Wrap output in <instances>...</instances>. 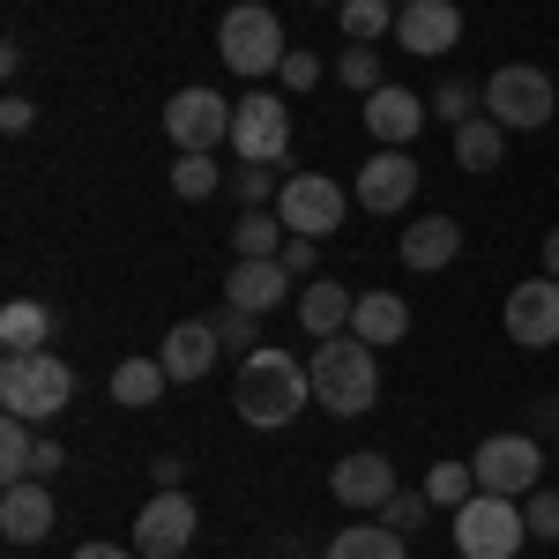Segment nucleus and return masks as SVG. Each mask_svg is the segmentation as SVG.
Returning <instances> with one entry per match:
<instances>
[{
  "label": "nucleus",
  "mask_w": 559,
  "mask_h": 559,
  "mask_svg": "<svg viewBox=\"0 0 559 559\" xmlns=\"http://www.w3.org/2000/svg\"><path fill=\"white\" fill-rule=\"evenodd\" d=\"M306 403H313V373H306L292 350H247V358H239V381H231V411H239L247 426L276 432V426H292Z\"/></svg>",
  "instance_id": "nucleus-1"
},
{
  "label": "nucleus",
  "mask_w": 559,
  "mask_h": 559,
  "mask_svg": "<svg viewBox=\"0 0 559 559\" xmlns=\"http://www.w3.org/2000/svg\"><path fill=\"white\" fill-rule=\"evenodd\" d=\"M306 373H313V403H321V411H336V418L373 411V388H381L373 344H358V336H321V350L306 358Z\"/></svg>",
  "instance_id": "nucleus-2"
},
{
  "label": "nucleus",
  "mask_w": 559,
  "mask_h": 559,
  "mask_svg": "<svg viewBox=\"0 0 559 559\" xmlns=\"http://www.w3.org/2000/svg\"><path fill=\"white\" fill-rule=\"evenodd\" d=\"M68 395H75L68 358H52V350H8V358H0V403H8V418L52 426V418L68 411Z\"/></svg>",
  "instance_id": "nucleus-3"
},
{
  "label": "nucleus",
  "mask_w": 559,
  "mask_h": 559,
  "mask_svg": "<svg viewBox=\"0 0 559 559\" xmlns=\"http://www.w3.org/2000/svg\"><path fill=\"white\" fill-rule=\"evenodd\" d=\"M216 52H224L231 75H276L292 45H284V23H276L261 0H239V8H224V23H216Z\"/></svg>",
  "instance_id": "nucleus-4"
},
{
  "label": "nucleus",
  "mask_w": 559,
  "mask_h": 559,
  "mask_svg": "<svg viewBox=\"0 0 559 559\" xmlns=\"http://www.w3.org/2000/svg\"><path fill=\"white\" fill-rule=\"evenodd\" d=\"M530 522H522V500H500V492H471L455 508V552L463 559H515Z\"/></svg>",
  "instance_id": "nucleus-5"
},
{
  "label": "nucleus",
  "mask_w": 559,
  "mask_h": 559,
  "mask_svg": "<svg viewBox=\"0 0 559 559\" xmlns=\"http://www.w3.org/2000/svg\"><path fill=\"white\" fill-rule=\"evenodd\" d=\"M239 112H231V150H239V165H284L292 157V105L284 97H269V90H247V97H231Z\"/></svg>",
  "instance_id": "nucleus-6"
},
{
  "label": "nucleus",
  "mask_w": 559,
  "mask_h": 559,
  "mask_svg": "<svg viewBox=\"0 0 559 559\" xmlns=\"http://www.w3.org/2000/svg\"><path fill=\"white\" fill-rule=\"evenodd\" d=\"M485 112H492L508 134H530V128H545V120L559 112V83L545 75V68H500V75L485 83Z\"/></svg>",
  "instance_id": "nucleus-7"
},
{
  "label": "nucleus",
  "mask_w": 559,
  "mask_h": 559,
  "mask_svg": "<svg viewBox=\"0 0 559 559\" xmlns=\"http://www.w3.org/2000/svg\"><path fill=\"white\" fill-rule=\"evenodd\" d=\"M477 471V492H500V500H522V492H537V471H545V448L530 440V432H492L485 448L471 455Z\"/></svg>",
  "instance_id": "nucleus-8"
},
{
  "label": "nucleus",
  "mask_w": 559,
  "mask_h": 559,
  "mask_svg": "<svg viewBox=\"0 0 559 559\" xmlns=\"http://www.w3.org/2000/svg\"><path fill=\"white\" fill-rule=\"evenodd\" d=\"M231 112L239 105H224V90H179L173 105H165V142L173 150H216V142H231Z\"/></svg>",
  "instance_id": "nucleus-9"
},
{
  "label": "nucleus",
  "mask_w": 559,
  "mask_h": 559,
  "mask_svg": "<svg viewBox=\"0 0 559 559\" xmlns=\"http://www.w3.org/2000/svg\"><path fill=\"white\" fill-rule=\"evenodd\" d=\"M276 216H284V231L329 239V231H344V187L321 179V173H292L284 194H276Z\"/></svg>",
  "instance_id": "nucleus-10"
},
{
  "label": "nucleus",
  "mask_w": 559,
  "mask_h": 559,
  "mask_svg": "<svg viewBox=\"0 0 559 559\" xmlns=\"http://www.w3.org/2000/svg\"><path fill=\"white\" fill-rule=\"evenodd\" d=\"M194 500L187 492H157L142 515H134V552L142 559H179L187 545H194Z\"/></svg>",
  "instance_id": "nucleus-11"
},
{
  "label": "nucleus",
  "mask_w": 559,
  "mask_h": 559,
  "mask_svg": "<svg viewBox=\"0 0 559 559\" xmlns=\"http://www.w3.org/2000/svg\"><path fill=\"white\" fill-rule=\"evenodd\" d=\"M508 336L522 350H552L559 344V276H530L508 292Z\"/></svg>",
  "instance_id": "nucleus-12"
},
{
  "label": "nucleus",
  "mask_w": 559,
  "mask_h": 559,
  "mask_svg": "<svg viewBox=\"0 0 559 559\" xmlns=\"http://www.w3.org/2000/svg\"><path fill=\"white\" fill-rule=\"evenodd\" d=\"M395 45L440 60L448 45H463V8L455 0H411V8H395Z\"/></svg>",
  "instance_id": "nucleus-13"
},
{
  "label": "nucleus",
  "mask_w": 559,
  "mask_h": 559,
  "mask_svg": "<svg viewBox=\"0 0 559 559\" xmlns=\"http://www.w3.org/2000/svg\"><path fill=\"white\" fill-rule=\"evenodd\" d=\"M411 194H418V165H411V150H381V157L358 165V210L395 216V210H411Z\"/></svg>",
  "instance_id": "nucleus-14"
},
{
  "label": "nucleus",
  "mask_w": 559,
  "mask_h": 559,
  "mask_svg": "<svg viewBox=\"0 0 559 559\" xmlns=\"http://www.w3.org/2000/svg\"><path fill=\"white\" fill-rule=\"evenodd\" d=\"M52 530H60V508H52L45 477H23V485L0 492V537L8 545H45Z\"/></svg>",
  "instance_id": "nucleus-15"
},
{
  "label": "nucleus",
  "mask_w": 559,
  "mask_h": 559,
  "mask_svg": "<svg viewBox=\"0 0 559 559\" xmlns=\"http://www.w3.org/2000/svg\"><path fill=\"white\" fill-rule=\"evenodd\" d=\"M426 120H432V105H426V97H411L403 83H381L373 97H366V128H373L381 150H411Z\"/></svg>",
  "instance_id": "nucleus-16"
},
{
  "label": "nucleus",
  "mask_w": 559,
  "mask_h": 559,
  "mask_svg": "<svg viewBox=\"0 0 559 559\" xmlns=\"http://www.w3.org/2000/svg\"><path fill=\"white\" fill-rule=\"evenodd\" d=\"M329 492H336L344 508H373V515H381V508L395 500V492H403V485H395V463L366 448V455H344V463L329 471Z\"/></svg>",
  "instance_id": "nucleus-17"
},
{
  "label": "nucleus",
  "mask_w": 559,
  "mask_h": 559,
  "mask_svg": "<svg viewBox=\"0 0 559 559\" xmlns=\"http://www.w3.org/2000/svg\"><path fill=\"white\" fill-rule=\"evenodd\" d=\"M455 254H463V224H455V216H418V224H403V269L432 276V269H448Z\"/></svg>",
  "instance_id": "nucleus-18"
},
{
  "label": "nucleus",
  "mask_w": 559,
  "mask_h": 559,
  "mask_svg": "<svg viewBox=\"0 0 559 559\" xmlns=\"http://www.w3.org/2000/svg\"><path fill=\"white\" fill-rule=\"evenodd\" d=\"M284 284H292L284 254H276V261H231V276H224V306L269 313V306H284Z\"/></svg>",
  "instance_id": "nucleus-19"
},
{
  "label": "nucleus",
  "mask_w": 559,
  "mask_h": 559,
  "mask_svg": "<svg viewBox=\"0 0 559 559\" xmlns=\"http://www.w3.org/2000/svg\"><path fill=\"white\" fill-rule=\"evenodd\" d=\"M216 329L210 321H179V329H165V350H157V358H165V373H173V381H202V373H210L216 366Z\"/></svg>",
  "instance_id": "nucleus-20"
},
{
  "label": "nucleus",
  "mask_w": 559,
  "mask_h": 559,
  "mask_svg": "<svg viewBox=\"0 0 559 559\" xmlns=\"http://www.w3.org/2000/svg\"><path fill=\"white\" fill-rule=\"evenodd\" d=\"M350 336L358 344H403L411 336V306H403V292H358V313H350Z\"/></svg>",
  "instance_id": "nucleus-21"
},
{
  "label": "nucleus",
  "mask_w": 559,
  "mask_h": 559,
  "mask_svg": "<svg viewBox=\"0 0 559 559\" xmlns=\"http://www.w3.org/2000/svg\"><path fill=\"white\" fill-rule=\"evenodd\" d=\"M350 313H358V292H344L336 276H329V284H306V292H299V329H306V336H344Z\"/></svg>",
  "instance_id": "nucleus-22"
},
{
  "label": "nucleus",
  "mask_w": 559,
  "mask_h": 559,
  "mask_svg": "<svg viewBox=\"0 0 559 559\" xmlns=\"http://www.w3.org/2000/svg\"><path fill=\"white\" fill-rule=\"evenodd\" d=\"M329 559H411V537L388 522H350L329 537Z\"/></svg>",
  "instance_id": "nucleus-23"
},
{
  "label": "nucleus",
  "mask_w": 559,
  "mask_h": 559,
  "mask_svg": "<svg viewBox=\"0 0 559 559\" xmlns=\"http://www.w3.org/2000/svg\"><path fill=\"white\" fill-rule=\"evenodd\" d=\"M165 381H173L165 358H120V366H112V403H120V411H150V403L165 395Z\"/></svg>",
  "instance_id": "nucleus-24"
},
{
  "label": "nucleus",
  "mask_w": 559,
  "mask_h": 559,
  "mask_svg": "<svg viewBox=\"0 0 559 559\" xmlns=\"http://www.w3.org/2000/svg\"><path fill=\"white\" fill-rule=\"evenodd\" d=\"M45 344H52V306H38V299L0 306V350H45Z\"/></svg>",
  "instance_id": "nucleus-25"
},
{
  "label": "nucleus",
  "mask_w": 559,
  "mask_h": 559,
  "mask_svg": "<svg viewBox=\"0 0 559 559\" xmlns=\"http://www.w3.org/2000/svg\"><path fill=\"white\" fill-rule=\"evenodd\" d=\"M500 150H508V128H500L492 112H477V120L455 128V165H463V173H492V165H500Z\"/></svg>",
  "instance_id": "nucleus-26"
},
{
  "label": "nucleus",
  "mask_w": 559,
  "mask_h": 559,
  "mask_svg": "<svg viewBox=\"0 0 559 559\" xmlns=\"http://www.w3.org/2000/svg\"><path fill=\"white\" fill-rule=\"evenodd\" d=\"M231 254L239 261H276L284 254V216L276 210H247L231 224Z\"/></svg>",
  "instance_id": "nucleus-27"
},
{
  "label": "nucleus",
  "mask_w": 559,
  "mask_h": 559,
  "mask_svg": "<svg viewBox=\"0 0 559 559\" xmlns=\"http://www.w3.org/2000/svg\"><path fill=\"white\" fill-rule=\"evenodd\" d=\"M336 15H344L350 45H381L395 31V0H336Z\"/></svg>",
  "instance_id": "nucleus-28"
},
{
  "label": "nucleus",
  "mask_w": 559,
  "mask_h": 559,
  "mask_svg": "<svg viewBox=\"0 0 559 559\" xmlns=\"http://www.w3.org/2000/svg\"><path fill=\"white\" fill-rule=\"evenodd\" d=\"M0 477H8V485L38 477V432H31V418H8V426H0Z\"/></svg>",
  "instance_id": "nucleus-29"
},
{
  "label": "nucleus",
  "mask_w": 559,
  "mask_h": 559,
  "mask_svg": "<svg viewBox=\"0 0 559 559\" xmlns=\"http://www.w3.org/2000/svg\"><path fill=\"white\" fill-rule=\"evenodd\" d=\"M216 187H224V173H216L210 150H179V157H173V194H179V202H210Z\"/></svg>",
  "instance_id": "nucleus-30"
},
{
  "label": "nucleus",
  "mask_w": 559,
  "mask_h": 559,
  "mask_svg": "<svg viewBox=\"0 0 559 559\" xmlns=\"http://www.w3.org/2000/svg\"><path fill=\"white\" fill-rule=\"evenodd\" d=\"M432 105V120H448V128H463V120H477V112H485V90L477 83H440L426 97Z\"/></svg>",
  "instance_id": "nucleus-31"
},
{
  "label": "nucleus",
  "mask_w": 559,
  "mask_h": 559,
  "mask_svg": "<svg viewBox=\"0 0 559 559\" xmlns=\"http://www.w3.org/2000/svg\"><path fill=\"white\" fill-rule=\"evenodd\" d=\"M426 492H432V508H463V500L477 492V471H471V463H432Z\"/></svg>",
  "instance_id": "nucleus-32"
},
{
  "label": "nucleus",
  "mask_w": 559,
  "mask_h": 559,
  "mask_svg": "<svg viewBox=\"0 0 559 559\" xmlns=\"http://www.w3.org/2000/svg\"><path fill=\"white\" fill-rule=\"evenodd\" d=\"M336 75H344V90H366V97H373V90L388 83V75H381V45H344Z\"/></svg>",
  "instance_id": "nucleus-33"
},
{
  "label": "nucleus",
  "mask_w": 559,
  "mask_h": 559,
  "mask_svg": "<svg viewBox=\"0 0 559 559\" xmlns=\"http://www.w3.org/2000/svg\"><path fill=\"white\" fill-rule=\"evenodd\" d=\"M210 329H216V344H261V313H247V306H216Z\"/></svg>",
  "instance_id": "nucleus-34"
},
{
  "label": "nucleus",
  "mask_w": 559,
  "mask_h": 559,
  "mask_svg": "<svg viewBox=\"0 0 559 559\" xmlns=\"http://www.w3.org/2000/svg\"><path fill=\"white\" fill-rule=\"evenodd\" d=\"M426 508H432V492L418 485V492H395V500L381 508V522H388V530H403V537H411V530L426 522Z\"/></svg>",
  "instance_id": "nucleus-35"
},
{
  "label": "nucleus",
  "mask_w": 559,
  "mask_h": 559,
  "mask_svg": "<svg viewBox=\"0 0 559 559\" xmlns=\"http://www.w3.org/2000/svg\"><path fill=\"white\" fill-rule=\"evenodd\" d=\"M522 522H530V537L559 545V492H530V500H522Z\"/></svg>",
  "instance_id": "nucleus-36"
},
{
  "label": "nucleus",
  "mask_w": 559,
  "mask_h": 559,
  "mask_svg": "<svg viewBox=\"0 0 559 559\" xmlns=\"http://www.w3.org/2000/svg\"><path fill=\"white\" fill-rule=\"evenodd\" d=\"M269 187H276V165H239V173H231V194H239L247 210L269 202Z\"/></svg>",
  "instance_id": "nucleus-37"
},
{
  "label": "nucleus",
  "mask_w": 559,
  "mask_h": 559,
  "mask_svg": "<svg viewBox=\"0 0 559 559\" xmlns=\"http://www.w3.org/2000/svg\"><path fill=\"white\" fill-rule=\"evenodd\" d=\"M276 75H284V90H313V83H321V60H313V52H299V45H292V52H284V68H276Z\"/></svg>",
  "instance_id": "nucleus-38"
},
{
  "label": "nucleus",
  "mask_w": 559,
  "mask_h": 559,
  "mask_svg": "<svg viewBox=\"0 0 559 559\" xmlns=\"http://www.w3.org/2000/svg\"><path fill=\"white\" fill-rule=\"evenodd\" d=\"M284 269H292V276H313V269H321V239L292 231V239H284Z\"/></svg>",
  "instance_id": "nucleus-39"
},
{
  "label": "nucleus",
  "mask_w": 559,
  "mask_h": 559,
  "mask_svg": "<svg viewBox=\"0 0 559 559\" xmlns=\"http://www.w3.org/2000/svg\"><path fill=\"white\" fill-rule=\"evenodd\" d=\"M150 477H157V492H179V477H187V455H150Z\"/></svg>",
  "instance_id": "nucleus-40"
},
{
  "label": "nucleus",
  "mask_w": 559,
  "mask_h": 559,
  "mask_svg": "<svg viewBox=\"0 0 559 559\" xmlns=\"http://www.w3.org/2000/svg\"><path fill=\"white\" fill-rule=\"evenodd\" d=\"M31 120H38L31 97H8V105H0V128H8V134H31Z\"/></svg>",
  "instance_id": "nucleus-41"
},
{
  "label": "nucleus",
  "mask_w": 559,
  "mask_h": 559,
  "mask_svg": "<svg viewBox=\"0 0 559 559\" xmlns=\"http://www.w3.org/2000/svg\"><path fill=\"white\" fill-rule=\"evenodd\" d=\"M60 463H68V448L45 432V440H38V477H45V485H52V471H60Z\"/></svg>",
  "instance_id": "nucleus-42"
},
{
  "label": "nucleus",
  "mask_w": 559,
  "mask_h": 559,
  "mask_svg": "<svg viewBox=\"0 0 559 559\" xmlns=\"http://www.w3.org/2000/svg\"><path fill=\"white\" fill-rule=\"evenodd\" d=\"M75 559H134V552H120V545H75Z\"/></svg>",
  "instance_id": "nucleus-43"
},
{
  "label": "nucleus",
  "mask_w": 559,
  "mask_h": 559,
  "mask_svg": "<svg viewBox=\"0 0 559 559\" xmlns=\"http://www.w3.org/2000/svg\"><path fill=\"white\" fill-rule=\"evenodd\" d=\"M545 276H559V224L545 231Z\"/></svg>",
  "instance_id": "nucleus-44"
},
{
  "label": "nucleus",
  "mask_w": 559,
  "mask_h": 559,
  "mask_svg": "<svg viewBox=\"0 0 559 559\" xmlns=\"http://www.w3.org/2000/svg\"><path fill=\"white\" fill-rule=\"evenodd\" d=\"M313 8H336V0H313Z\"/></svg>",
  "instance_id": "nucleus-45"
},
{
  "label": "nucleus",
  "mask_w": 559,
  "mask_h": 559,
  "mask_svg": "<svg viewBox=\"0 0 559 559\" xmlns=\"http://www.w3.org/2000/svg\"><path fill=\"white\" fill-rule=\"evenodd\" d=\"M395 8H411V0H395Z\"/></svg>",
  "instance_id": "nucleus-46"
}]
</instances>
